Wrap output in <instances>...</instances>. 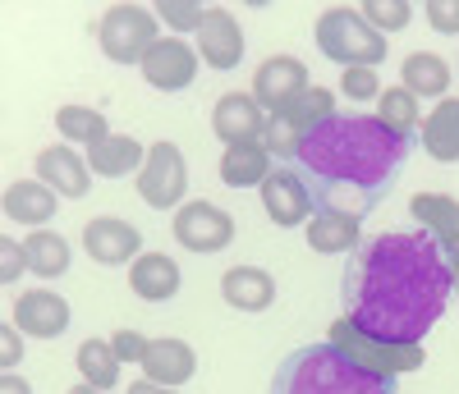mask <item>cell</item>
Listing matches in <instances>:
<instances>
[{
  "mask_svg": "<svg viewBox=\"0 0 459 394\" xmlns=\"http://www.w3.org/2000/svg\"><path fill=\"white\" fill-rule=\"evenodd\" d=\"M455 294L446 248L423 229H391L350 253L340 280L344 317L386 344H423Z\"/></svg>",
  "mask_w": 459,
  "mask_h": 394,
  "instance_id": "6da1fadb",
  "label": "cell"
},
{
  "mask_svg": "<svg viewBox=\"0 0 459 394\" xmlns=\"http://www.w3.org/2000/svg\"><path fill=\"white\" fill-rule=\"evenodd\" d=\"M413 138L391 133L377 115H326V120L303 138L294 170L308 179L317 211H340L363 220L377 202H386Z\"/></svg>",
  "mask_w": 459,
  "mask_h": 394,
  "instance_id": "7a4b0ae2",
  "label": "cell"
},
{
  "mask_svg": "<svg viewBox=\"0 0 459 394\" xmlns=\"http://www.w3.org/2000/svg\"><path fill=\"white\" fill-rule=\"evenodd\" d=\"M272 394H395V381L363 372L350 353L331 339L303 344L276 367Z\"/></svg>",
  "mask_w": 459,
  "mask_h": 394,
  "instance_id": "3957f363",
  "label": "cell"
},
{
  "mask_svg": "<svg viewBox=\"0 0 459 394\" xmlns=\"http://www.w3.org/2000/svg\"><path fill=\"white\" fill-rule=\"evenodd\" d=\"M317 51L340 69H377L386 60V37H381L359 10L335 5L317 19Z\"/></svg>",
  "mask_w": 459,
  "mask_h": 394,
  "instance_id": "277c9868",
  "label": "cell"
},
{
  "mask_svg": "<svg viewBox=\"0 0 459 394\" xmlns=\"http://www.w3.org/2000/svg\"><path fill=\"white\" fill-rule=\"evenodd\" d=\"M335 348H344L350 358L363 367V372H372V376H381V381H395V376H404V372H418L428 363V353H423V344H386V339H377V335H368V330H359L350 317H340L335 326H331V335H326Z\"/></svg>",
  "mask_w": 459,
  "mask_h": 394,
  "instance_id": "5b68a950",
  "label": "cell"
},
{
  "mask_svg": "<svg viewBox=\"0 0 459 394\" xmlns=\"http://www.w3.org/2000/svg\"><path fill=\"white\" fill-rule=\"evenodd\" d=\"M326 115H335V92L331 88H308L294 106H285L281 115H266V133H262V147L281 161H294L303 138H308Z\"/></svg>",
  "mask_w": 459,
  "mask_h": 394,
  "instance_id": "8992f818",
  "label": "cell"
},
{
  "mask_svg": "<svg viewBox=\"0 0 459 394\" xmlns=\"http://www.w3.org/2000/svg\"><path fill=\"white\" fill-rule=\"evenodd\" d=\"M97 42H101L106 60H115V64H143V56L161 42L157 14L143 5H110L97 28Z\"/></svg>",
  "mask_w": 459,
  "mask_h": 394,
  "instance_id": "52a82bcc",
  "label": "cell"
},
{
  "mask_svg": "<svg viewBox=\"0 0 459 394\" xmlns=\"http://www.w3.org/2000/svg\"><path fill=\"white\" fill-rule=\"evenodd\" d=\"M184 193H188L184 151L175 142H152L147 161L138 170V197L157 211H170V207H184Z\"/></svg>",
  "mask_w": 459,
  "mask_h": 394,
  "instance_id": "ba28073f",
  "label": "cell"
},
{
  "mask_svg": "<svg viewBox=\"0 0 459 394\" xmlns=\"http://www.w3.org/2000/svg\"><path fill=\"white\" fill-rule=\"evenodd\" d=\"M230 239H235V220H230V211H221L216 202H203L198 197V202H184L175 211V244L179 248L207 257V253L230 248Z\"/></svg>",
  "mask_w": 459,
  "mask_h": 394,
  "instance_id": "9c48e42d",
  "label": "cell"
},
{
  "mask_svg": "<svg viewBox=\"0 0 459 394\" xmlns=\"http://www.w3.org/2000/svg\"><path fill=\"white\" fill-rule=\"evenodd\" d=\"M262 207L281 229H294L303 220H313L317 197H313L308 179H303L294 166H272V175H266V184H262Z\"/></svg>",
  "mask_w": 459,
  "mask_h": 394,
  "instance_id": "30bf717a",
  "label": "cell"
},
{
  "mask_svg": "<svg viewBox=\"0 0 459 394\" xmlns=\"http://www.w3.org/2000/svg\"><path fill=\"white\" fill-rule=\"evenodd\" d=\"M303 92H308V69H303V60H294V56H272L253 73V101L266 115H281Z\"/></svg>",
  "mask_w": 459,
  "mask_h": 394,
  "instance_id": "8fae6325",
  "label": "cell"
},
{
  "mask_svg": "<svg viewBox=\"0 0 459 394\" xmlns=\"http://www.w3.org/2000/svg\"><path fill=\"white\" fill-rule=\"evenodd\" d=\"M138 69L157 92H184L198 78V51L188 42H179V37H161V42L143 56Z\"/></svg>",
  "mask_w": 459,
  "mask_h": 394,
  "instance_id": "7c38bea8",
  "label": "cell"
},
{
  "mask_svg": "<svg viewBox=\"0 0 459 394\" xmlns=\"http://www.w3.org/2000/svg\"><path fill=\"white\" fill-rule=\"evenodd\" d=\"M83 248L101 266H129L143 253V234L120 216H97V220L83 225Z\"/></svg>",
  "mask_w": 459,
  "mask_h": 394,
  "instance_id": "4fadbf2b",
  "label": "cell"
},
{
  "mask_svg": "<svg viewBox=\"0 0 459 394\" xmlns=\"http://www.w3.org/2000/svg\"><path fill=\"white\" fill-rule=\"evenodd\" d=\"M212 129L225 147H239V142H262L266 133V110L253 101V92H225L212 110Z\"/></svg>",
  "mask_w": 459,
  "mask_h": 394,
  "instance_id": "5bb4252c",
  "label": "cell"
},
{
  "mask_svg": "<svg viewBox=\"0 0 459 394\" xmlns=\"http://www.w3.org/2000/svg\"><path fill=\"white\" fill-rule=\"evenodd\" d=\"M198 56L207 69H239L244 60V32L235 23V14L230 10H207L203 28H198Z\"/></svg>",
  "mask_w": 459,
  "mask_h": 394,
  "instance_id": "9a60e30c",
  "label": "cell"
},
{
  "mask_svg": "<svg viewBox=\"0 0 459 394\" xmlns=\"http://www.w3.org/2000/svg\"><path fill=\"white\" fill-rule=\"evenodd\" d=\"M14 326L32 339H60L69 330V303L51 289H28L14 307Z\"/></svg>",
  "mask_w": 459,
  "mask_h": 394,
  "instance_id": "2e32d148",
  "label": "cell"
},
{
  "mask_svg": "<svg viewBox=\"0 0 459 394\" xmlns=\"http://www.w3.org/2000/svg\"><path fill=\"white\" fill-rule=\"evenodd\" d=\"M37 179H42L56 197H83L92 188V170L74 147H47L37 151Z\"/></svg>",
  "mask_w": 459,
  "mask_h": 394,
  "instance_id": "e0dca14e",
  "label": "cell"
},
{
  "mask_svg": "<svg viewBox=\"0 0 459 394\" xmlns=\"http://www.w3.org/2000/svg\"><path fill=\"white\" fill-rule=\"evenodd\" d=\"M147 381H157V385H170L179 390L184 381H194L198 372V353L188 348L184 339H147V353H143V363Z\"/></svg>",
  "mask_w": 459,
  "mask_h": 394,
  "instance_id": "ac0fdd59",
  "label": "cell"
},
{
  "mask_svg": "<svg viewBox=\"0 0 459 394\" xmlns=\"http://www.w3.org/2000/svg\"><path fill=\"white\" fill-rule=\"evenodd\" d=\"M221 294L239 312H266L276 303V280L262 266H230L225 280H221Z\"/></svg>",
  "mask_w": 459,
  "mask_h": 394,
  "instance_id": "d6986e66",
  "label": "cell"
},
{
  "mask_svg": "<svg viewBox=\"0 0 459 394\" xmlns=\"http://www.w3.org/2000/svg\"><path fill=\"white\" fill-rule=\"evenodd\" d=\"M129 285L143 303H170L179 294V266L166 253H143L129 270Z\"/></svg>",
  "mask_w": 459,
  "mask_h": 394,
  "instance_id": "ffe728a7",
  "label": "cell"
},
{
  "mask_svg": "<svg viewBox=\"0 0 459 394\" xmlns=\"http://www.w3.org/2000/svg\"><path fill=\"white\" fill-rule=\"evenodd\" d=\"M409 211H413L418 225H423V234H432L446 253L459 248V202H455V197H446V193H418L409 202Z\"/></svg>",
  "mask_w": 459,
  "mask_h": 394,
  "instance_id": "44dd1931",
  "label": "cell"
},
{
  "mask_svg": "<svg viewBox=\"0 0 459 394\" xmlns=\"http://www.w3.org/2000/svg\"><path fill=\"white\" fill-rule=\"evenodd\" d=\"M143 161H147V151H143V142L129 138V133H110L106 142L88 147V170L101 175V179H125V175L143 170Z\"/></svg>",
  "mask_w": 459,
  "mask_h": 394,
  "instance_id": "7402d4cb",
  "label": "cell"
},
{
  "mask_svg": "<svg viewBox=\"0 0 459 394\" xmlns=\"http://www.w3.org/2000/svg\"><path fill=\"white\" fill-rule=\"evenodd\" d=\"M423 151L432 156V161L441 166H455L459 161V101L446 97L428 110L423 120Z\"/></svg>",
  "mask_w": 459,
  "mask_h": 394,
  "instance_id": "603a6c76",
  "label": "cell"
},
{
  "mask_svg": "<svg viewBox=\"0 0 459 394\" xmlns=\"http://www.w3.org/2000/svg\"><path fill=\"white\" fill-rule=\"evenodd\" d=\"M266 175H272V151L262 142H239V147H225L221 156V184L225 188H262Z\"/></svg>",
  "mask_w": 459,
  "mask_h": 394,
  "instance_id": "cb8c5ba5",
  "label": "cell"
},
{
  "mask_svg": "<svg viewBox=\"0 0 459 394\" xmlns=\"http://www.w3.org/2000/svg\"><path fill=\"white\" fill-rule=\"evenodd\" d=\"M359 244H363V234H359V220H354V216L317 211V216L308 220V248H313V253H326V257H335V253H359Z\"/></svg>",
  "mask_w": 459,
  "mask_h": 394,
  "instance_id": "d4e9b609",
  "label": "cell"
},
{
  "mask_svg": "<svg viewBox=\"0 0 459 394\" xmlns=\"http://www.w3.org/2000/svg\"><path fill=\"white\" fill-rule=\"evenodd\" d=\"M5 216L19 225H47L56 216V193L42 179H23L5 188Z\"/></svg>",
  "mask_w": 459,
  "mask_h": 394,
  "instance_id": "484cf974",
  "label": "cell"
},
{
  "mask_svg": "<svg viewBox=\"0 0 459 394\" xmlns=\"http://www.w3.org/2000/svg\"><path fill=\"white\" fill-rule=\"evenodd\" d=\"M404 92H413L418 101L423 97H441L446 101V88H450V64L441 60V56H432V51H413L409 60H404Z\"/></svg>",
  "mask_w": 459,
  "mask_h": 394,
  "instance_id": "4316f807",
  "label": "cell"
},
{
  "mask_svg": "<svg viewBox=\"0 0 459 394\" xmlns=\"http://www.w3.org/2000/svg\"><path fill=\"white\" fill-rule=\"evenodd\" d=\"M23 253H28V270L42 275V280H56V275L69 270V244L60 239V234H47V229L28 234Z\"/></svg>",
  "mask_w": 459,
  "mask_h": 394,
  "instance_id": "83f0119b",
  "label": "cell"
},
{
  "mask_svg": "<svg viewBox=\"0 0 459 394\" xmlns=\"http://www.w3.org/2000/svg\"><path fill=\"white\" fill-rule=\"evenodd\" d=\"M418 115H423V106H418V97L404 92V88H386L377 97V120L400 138H418Z\"/></svg>",
  "mask_w": 459,
  "mask_h": 394,
  "instance_id": "f1b7e54d",
  "label": "cell"
},
{
  "mask_svg": "<svg viewBox=\"0 0 459 394\" xmlns=\"http://www.w3.org/2000/svg\"><path fill=\"white\" fill-rule=\"evenodd\" d=\"M56 129L65 133V142H83V147H97V142H106V138H110L106 115H101V110H92V106H60Z\"/></svg>",
  "mask_w": 459,
  "mask_h": 394,
  "instance_id": "f546056e",
  "label": "cell"
},
{
  "mask_svg": "<svg viewBox=\"0 0 459 394\" xmlns=\"http://www.w3.org/2000/svg\"><path fill=\"white\" fill-rule=\"evenodd\" d=\"M79 372H83L88 385L115 390V381H120V358H115V348L106 339H83L79 344Z\"/></svg>",
  "mask_w": 459,
  "mask_h": 394,
  "instance_id": "4dcf8cb0",
  "label": "cell"
},
{
  "mask_svg": "<svg viewBox=\"0 0 459 394\" xmlns=\"http://www.w3.org/2000/svg\"><path fill=\"white\" fill-rule=\"evenodd\" d=\"M381 37H386V32H404L409 28V19H413V5H409V0H368V5L359 10Z\"/></svg>",
  "mask_w": 459,
  "mask_h": 394,
  "instance_id": "1f68e13d",
  "label": "cell"
},
{
  "mask_svg": "<svg viewBox=\"0 0 459 394\" xmlns=\"http://www.w3.org/2000/svg\"><path fill=\"white\" fill-rule=\"evenodd\" d=\"M157 14H161V23L170 32H198L203 19H207V10L198 5V0H161Z\"/></svg>",
  "mask_w": 459,
  "mask_h": 394,
  "instance_id": "d6a6232c",
  "label": "cell"
},
{
  "mask_svg": "<svg viewBox=\"0 0 459 394\" xmlns=\"http://www.w3.org/2000/svg\"><path fill=\"white\" fill-rule=\"evenodd\" d=\"M340 92L350 101H377L381 78H377V69H340Z\"/></svg>",
  "mask_w": 459,
  "mask_h": 394,
  "instance_id": "836d02e7",
  "label": "cell"
},
{
  "mask_svg": "<svg viewBox=\"0 0 459 394\" xmlns=\"http://www.w3.org/2000/svg\"><path fill=\"white\" fill-rule=\"evenodd\" d=\"M428 23L432 32L459 37V0H428Z\"/></svg>",
  "mask_w": 459,
  "mask_h": 394,
  "instance_id": "e575fe53",
  "label": "cell"
},
{
  "mask_svg": "<svg viewBox=\"0 0 459 394\" xmlns=\"http://www.w3.org/2000/svg\"><path fill=\"white\" fill-rule=\"evenodd\" d=\"M110 348H115V358H120V363H143V353H147V339L138 335V330H115L110 335Z\"/></svg>",
  "mask_w": 459,
  "mask_h": 394,
  "instance_id": "d590c367",
  "label": "cell"
},
{
  "mask_svg": "<svg viewBox=\"0 0 459 394\" xmlns=\"http://www.w3.org/2000/svg\"><path fill=\"white\" fill-rule=\"evenodd\" d=\"M0 261H5V266H0V280H5V285H14L19 270H28V253L14 239H0Z\"/></svg>",
  "mask_w": 459,
  "mask_h": 394,
  "instance_id": "8d00e7d4",
  "label": "cell"
},
{
  "mask_svg": "<svg viewBox=\"0 0 459 394\" xmlns=\"http://www.w3.org/2000/svg\"><path fill=\"white\" fill-rule=\"evenodd\" d=\"M19 326H5L0 330V363H5V372H14V363H23V344H19Z\"/></svg>",
  "mask_w": 459,
  "mask_h": 394,
  "instance_id": "74e56055",
  "label": "cell"
},
{
  "mask_svg": "<svg viewBox=\"0 0 459 394\" xmlns=\"http://www.w3.org/2000/svg\"><path fill=\"white\" fill-rule=\"evenodd\" d=\"M0 394H32V385H28L23 376H14V372H5V376H0Z\"/></svg>",
  "mask_w": 459,
  "mask_h": 394,
  "instance_id": "f35d334b",
  "label": "cell"
},
{
  "mask_svg": "<svg viewBox=\"0 0 459 394\" xmlns=\"http://www.w3.org/2000/svg\"><path fill=\"white\" fill-rule=\"evenodd\" d=\"M129 394H179V390H170V385H157V381H134V385H129Z\"/></svg>",
  "mask_w": 459,
  "mask_h": 394,
  "instance_id": "ab89813d",
  "label": "cell"
},
{
  "mask_svg": "<svg viewBox=\"0 0 459 394\" xmlns=\"http://www.w3.org/2000/svg\"><path fill=\"white\" fill-rule=\"evenodd\" d=\"M446 261H450V280H455V289H459V248H450Z\"/></svg>",
  "mask_w": 459,
  "mask_h": 394,
  "instance_id": "60d3db41",
  "label": "cell"
},
{
  "mask_svg": "<svg viewBox=\"0 0 459 394\" xmlns=\"http://www.w3.org/2000/svg\"><path fill=\"white\" fill-rule=\"evenodd\" d=\"M69 394H115V390H97V385H88V381H83V385H74Z\"/></svg>",
  "mask_w": 459,
  "mask_h": 394,
  "instance_id": "b9f144b4",
  "label": "cell"
}]
</instances>
